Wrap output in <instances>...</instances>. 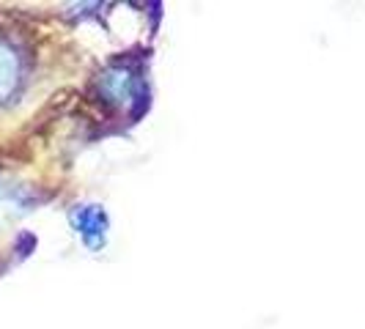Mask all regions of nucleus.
I'll return each instance as SVG.
<instances>
[{
  "label": "nucleus",
  "instance_id": "f257e3e1",
  "mask_svg": "<svg viewBox=\"0 0 365 329\" xmlns=\"http://www.w3.org/2000/svg\"><path fill=\"white\" fill-rule=\"evenodd\" d=\"M19 77V61L17 55L11 53V47H6L0 41V99H6L9 93L14 91Z\"/></svg>",
  "mask_w": 365,
  "mask_h": 329
}]
</instances>
